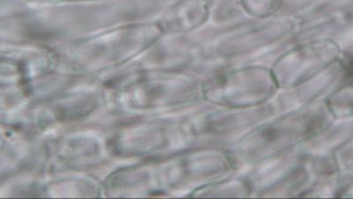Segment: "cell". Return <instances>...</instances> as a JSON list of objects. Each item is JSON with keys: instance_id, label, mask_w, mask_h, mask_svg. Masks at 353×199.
<instances>
[{"instance_id": "cell-1", "label": "cell", "mask_w": 353, "mask_h": 199, "mask_svg": "<svg viewBox=\"0 0 353 199\" xmlns=\"http://www.w3.org/2000/svg\"><path fill=\"white\" fill-rule=\"evenodd\" d=\"M244 1L248 2V5L254 4V3H256L257 5H260L261 6H263V8H269L270 6L271 9H273L279 4V2L281 0H244Z\"/></svg>"}]
</instances>
